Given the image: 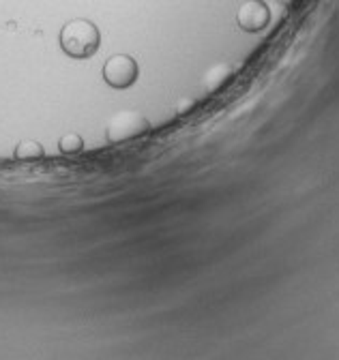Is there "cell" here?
<instances>
[{"label": "cell", "mask_w": 339, "mask_h": 360, "mask_svg": "<svg viewBox=\"0 0 339 360\" xmlns=\"http://www.w3.org/2000/svg\"><path fill=\"white\" fill-rule=\"evenodd\" d=\"M193 108H196V101H193L191 97H181V99L177 101V114H181V116L189 114Z\"/></svg>", "instance_id": "ba28073f"}, {"label": "cell", "mask_w": 339, "mask_h": 360, "mask_svg": "<svg viewBox=\"0 0 339 360\" xmlns=\"http://www.w3.org/2000/svg\"><path fill=\"white\" fill-rule=\"evenodd\" d=\"M101 43L99 28L91 20H71L60 30V48L71 58H91Z\"/></svg>", "instance_id": "6da1fadb"}, {"label": "cell", "mask_w": 339, "mask_h": 360, "mask_svg": "<svg viewBox=\"0 0 339 360\" xmlns=\"http://www.w3.org/2000/svg\"><path fill=\"white\" fill-rule=\"evenodd\" d=\"M103 79L112 88H129L138 79V63L127 54H114L103 65Z\"/></svg>", "instance_id": "3957f363"}, {"label": "cell", "mask_w": 339, "mask_h": 360, "mask_svg": "<svg viewBox=\"0 0 339 360\" xmlns=\"http://www.w3.org/2000/svg\"><path fill=\"white\" fill-rule=\"evenodd\" d=\"M151 131V122L136 110H120L116 112L108 122V140L112 144H120L127 140H136L140 135H146Z\"/></svg>", "instance_id": "7a4b0ae2"}, {"label": "cell", "mask_w": 339, "mask_h": 360, "mask_svg": "<svg viewBox=\"0 0 339 360\" xmlns=\"http://www.w3.org/2000/svg\"><path fill=\"white\" fill-rule=\"evenodd\" d=\"M234 73H236V65H232L228 60H222V63L213 65L204 73L202 86H204L206 93H217V90H222L232 79Z\"/></svg>", "instance_id": "5b68a950"}, {"label": "cell", "mask_w": 339, "mask_h": 360, "mask_svg": "<svg viewBox=\"0 0 339 360\" xmlns=\"http://www.w3.org/2000/svg\"><path fill=\"white\" fill-rule=\"evenodd\" d=\"M58 148L65 153V155H75L84 148V140L79 138L77 133H65L63 138L58 140Z\"/></svg>", "instance_id": "52a82bcc"}, {"label": "cell", "mask_w": 339, "mask_h": 360, "mask_svg": "<svg viewBox=\"0 0 339 360\" xmlns=\"http://www.w3.org/2000/svg\"><path fill=\"white\" fill-rule=\"evenodd\" d=\"M236 22L245 32H260L271 22V7L262 0H247L236 11Z\"/></svg>", "instance_id": "277c9868"}, {"label": "cell", "mask_w": 339, "mask_h": 360, "mask_svg": "<svg viewBox=\"0 0 339 360\" xmlns=\"http://www.w3.org/2000/svg\"><path fill=\"white\" fill-rule=\"evenodd\" d=\"M44 157V146L34 140H22L15 146V159L18 161H34Z\"/></svg>", "instance_id": "8992f818"}]
</instances>
